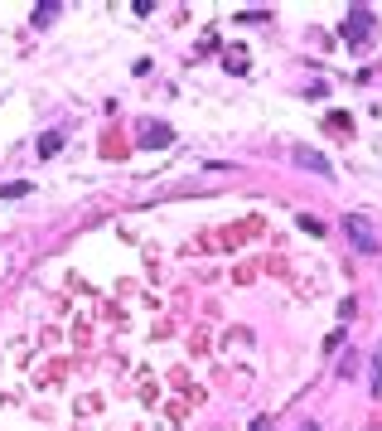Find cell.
I'll return each mask as SVG.
<instances>
[{"label": "cell", "instance_id": "cell-1", "mask_svg": "<svg viewBox=\"0 0 382 431\" xmlns=\"http://www.w3.org/2000/svg\"><path fill=\"white\" fill-rule=\"evenodd\" d=\"M339 34H344V44H349V49H368V44H373V34H378V15H373L368 5H349V10H344V20H339Z\"/></svg>", "mask_w": 382, "mask_h": 431}, {"label": "cell", "instance_id": "cell-2", "mask_svg": "<svg viewBox=\"0 0 382 431\" xmlns=\"http://www.w3.org/2000/svg\"><path fill=\"white\" fill-rule=\"evenodd\" d=\"M344 238L358 247V252H382V233L373 228V218H363V214H344Z\"/></svg>", "mask_w": 382, "mask_h": 431}, {"label": "cell", "instance_id": "cell-3", "mask_svg": "<svg viewBox=\"0 0 382 431\" xmlns=\"http://www.w3.org/2000/svg\"><path fill=\"white\" fill-rule=\"evenodd\" d=\"M174 141V131L164 126V121H140V136H136V146H145V151H164Z\"/></svg>", "mask_w": 382, "mask_h": 431}, {"label": "cell", "instance_id": "cell-4", "mask_svg": "<svg viewBox=\"0 0 382 431\" xmlns=\"http://www.w3.org/2000/svg\"><path fill=\"white\" fill-rule=\"evenodd\" d=\"M291 156H296V165H300V170L320 175V180H329V175H334V170H329V160H325V151H315V146H296Z\"/></svg>", "mask_w": 382, "mask_h": 431}, {"label": "cell", "instance_id": "cell-5", "mask_svg": "<svg viewBox=\"0 0 382 431\" xmlns=\"http://www.w3.org/2000/svg\"><path fill=\"white\" fill-rule=\"evenodd\" d=\"M63 151V131H49L44 141H39V160H49V156H58Z\"/></svg>", "mask_w": 382, "mask_h": 431}, {"label": "cell", "instance_id": "cell-6", "mask_svg": "<svg viewBox=\"0 0 382 431\" xmlns=\"http://www.w3.org/2000/svg\"><path fill=\"white\" fill-rule=\"evenodd\" d=\"M58 10H63L58 0H44V5H34V25H49V20H54Z\"/></svg>", "mask_w": 382, "mask_h": 431}, {"label": "cell", "instance_id": "cell-7", "mask_svg": "<svg viewBox=\"0 0 382 431\" xmlns=\"http://www.w3.org/2000/svg\"><path fill=\"white\" fill-rule=\"evenodd\" d=\"M325 126H329L334 136H349V131H354V121H349L344 111H329V121H325Z\"/></svg>", "mask_w": 382, "mask_h": 431}, {"label": "cell", "instance_id": "cell-8", "mask_svg": "<svg viewBox=\"0 0 382 431\" xmlns=\"http://www.w3.org/2000/svg\"><path fill=\"white\" fill-rule=\"evenodd\" d=\"M247 49H227V58H223V63H227V68H232V73H247Z\"/></svg>", "mask_w": 382, "mask_h": 431}, {"label": "cell", "instance_id": "cell-9", "mask_svg": "<svg viewBox=\"0 0 382 431\" xmlns=\"http://www.w3.org/2000/svg\"><path fill=\"white\" fill-rule=\"evenodd\" d=\"M25 194H29L25 180H15V185H0V199H25Z\"/></svg>", "mask_w": 382, "mask_h": 431}, {"label": "cell", "instance_id": "cell-10", "mask_svg": "<svg viewBox=\"0 0 382 431\" xmlns=\"http://www.w3.org/2000/svg\"><path fill=\"white\" fill-rule=\"evenodd\" d=\"M368 383H373V393H382V344H378V354H373V378H368Z\"/></svg>", "mask_w": 382, "mask_h": 431}, {"label": "cell", "instance_id": "cell-11", "mask_svg": "<svg viewBox=\"0 0 382 431\" xmlns=\"http://www.w3.org/2000/svg\"><path fill=\"white\" fill-rule=\"evenodd\" d=\"M354 373H358V359H354V354H349V359L339 364V378H354Z\"/></svg>", "mask_w": 382, "mask_h": 431}, {"label": "cell", "instance_id": "cell-12", "mask_svg": "<svg viewBox=\"0 0 382 431\" xmlns=\"http://www.w3.org/2000/svg\"><path fill=\"white\" fill-rule=\"evenodd\" d=\"M252 431H271V417L262 412V417H252Z\"/></svg>", "mask_w": 382, "mask_h": 431}, {"label": "cell", "instance_id": "cell-13", "mask_svg": "<svg viewBox=\"0 0 382 431\" xmlns=\"http://www.w3.org/2000/svg\"><path fill=\"white\" fill-rule=\"evenodd\" d=\"M300 431H320V422H300Z\"/></svg>", "mask_w": 382, "mask_h": 431}]
</instances>
